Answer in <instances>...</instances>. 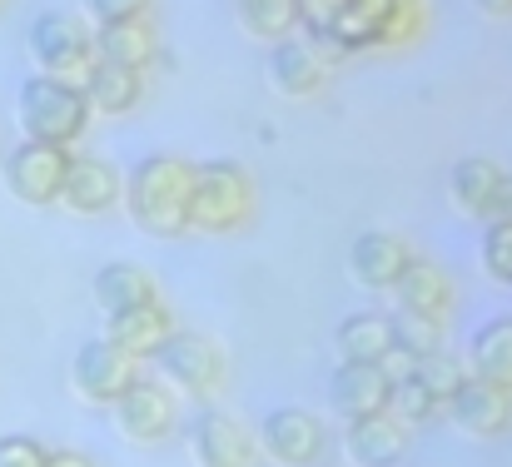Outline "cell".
Segmentation results:
<instances>
[{
	"instance_id": "31",
	"label": "cell",
	"mask_w": 512,
	"mask_h": 467,
	"mask_svg": "<svg viewBox=\"0 0 512 467\" xmlns=\"http://www.w3.org/2000/svg\"><path fill=\"white\" fill-rule=\"evenodd\" d=\"M294 5H299V25L309 30V40L324 45L329 30H334V20H339L343 0H294Z\"/></svg>"
},
{
	"instance_id": "8",
	"label": "cell",
	"mask_w": 512,
	"mask_h": 467,
	"mask_svg": "<svg viewBox=\"0 0 512 467\" xmlns=\"http://www.w3.org/2000/svg\"><path fill=\"white\" fill-rule=\"evenodd\" d=\"M65 169H70V150H65V145H40V140H20V145L5 155V164H0L10 199H20V204H30V209L60 204Z\"/></svg>"
},
{
	"instance_id": "20",
	"label": "cell",
	"mask_w": 512,
	"mask_h": 467,
	"mask_svg": "<svg viewBox=\"0 0 512 467\" xmlns=\"http://www.w3.org/2000/svg\"><path fill=\"white\" fill-rule=\"evenodd\" d=\"M408 453V428L393 413H373V418H353L348 423V458L358 467H393Z\"/></svg>"
},
{
	"instance_id": "4",
	"label": "cell",
	"mask_w": 512,
	"mask_h": 467,
	"mask_svg": "<svg viewBox=\"0 0 512 467\" xmlns=\"http://www.w3.org/2000/svg\"><path fill=\"white\" fill-rule=\"evenodd\" d=\"M15 115H20V130L25 140H40V145H75L85 130H90V100L80 85H65L55 75H30L15 95Z\"/></svg>"
},
{
	"instance_id": "16",
	"label": "cell",
	"mask_w": 512,
	"mask_h": 467,
	"mask_svg": "<svg viewBox=\"0 0 512 467\" xmlns=\"http://www.w3.org/2000/svg\"><path fill=\"white\" fill-rule=\"evenodd\" d=\"M448 418L468 433V438H503L512 428V393L483 383V378H463V388L448 398Z\"/></svg>"
},
{
	"instance_id": "22",
	"label": "cell",
	"mask_w": 512,
	"mask_h": 467,
	"mask_svg": "<svg viewBox=\"0 0 512 467\" xmlns=\"http://www.w3.org/2000/svg\"><path fill=\"white\" fill-rule=\"evenodd\" d=\"M85 100L95 115H130L140 100H145V70H130V65H115V60H100L85 80Z\"/></svg>"
},
{
	"instance_id": "23",
	"label": "cell",
	"mask_w": 512,
	"mask_h": 467,
	"mask_svg": "<svg viewBox=\"0 0 512 467\" xmlns=\"http://www.w3.org/2000/svg\"><path fill=\"white\" fill-rule=\"evenodd\" d=\"M468 373L512 393V318H488L468 343Z\"/></svg>"
},
{
	"instance_id": "5",
	"label": "cell",
	"mask_w": 512,
	"mask_h": 467,
	"mask_svg": "<svg viewBox=\"0 0 512 467\" xmlns=\"http://www.w3.org/2000/svg\"><path fill=\"white\" fill-rule=\"evenodd\" d=\"M30 60L40 65V75H55V80L85 90L90 70L100 65L95 25L75 10H40L30 20Z\"/></svg>"
},
{
	"instance_id": "32",
	"label": "cell",
	"mask_w": 512,
	"mask_h": 467,
	"mask_svg": "<svg viewBox=\"0 0 512 467\" xmlns=\"http://www.w3.org/2000/svg\"><path fill=\"white\" fill-rule=\"evenodd\" d=\"M90 20L95 25H110V20H125V15H145L150 0H85Z\"/></svg>"
},
{
	"instance_id": "15",
	"label": "cell",
	"mask_w": 512,
	"mask_h": 467,
	"mask_svg": "<svg viewBox=\"0 0 512 467\" xmlns=\"http://www.w3.org/2000/svg\"><path fill=\"white\" fill-rule=\"evenodd\" d=\"M324 80H329V55H324V45L289 35V40H279V45L269 50V85H274L279 95L309 100V95L324 90Z\"/></svg>"
},
{
	"instance_id": "1",
	"label": "cell",
	"mask_w": 512,
	"mask_h": 467,
	"mask_svg": "<svg viewBox=\"0 0 512 467\" xmlns=\"http://www.w3.org/2000/svg\"><path fill=\"white\" fill-rule=\"evenodd\" d=\"M189 179L194 164L179 155H145L125 174V209L140 234L150 239H179L189 234Z\"/></svg>"
},
{
	"instance_id": "14",
	"label": "cell",
	"mask_w": 512,
	"mask_h": 467,
	"mask_svg": "<svg viewBox=\"0 0 512 467\" xmlns=\"http://www.w3.org/2000/svg\"><path fill=\"white\" fill-rule=\"evenodd\" d=\"M388 398H393V373L383 363H339L329 373V408L343 423L388 413Z\"/></svg>"
},
{
	"instance_id": "21",
	"label": "cell",
	"mask_w": 512,
	"mask_h": 467,
	"mask_svg": "<svg viewBox=\"0 0 512 467\" xmlns=\"http://www.w3.org/2000/svg\"><path fill=\"white\" fill-rule=\"evenodd\" d=\"M95 45H100V60H115V65H130V70H150V60L160 50L150 10L110 20V25H95Z\"/></svg>"
},
{
	"instance_id": "27",
	"label": "cell",
	"mask_w": 512,
	"mask_h": 467,
	"mask_svg": "<svg viewBox=\"0 0 512 467\" xmlns=\"http://www.w3.org/2000/svg\"><path fill=\"white\" fill-rule=\"evenodd\" d=\"M234 15L254 40H269V45H279L299 30V5L294 0H234Z\"/></svg>"
},
{
	"instance_id": "10",
	"label": "cell",
	"mask_w": 512,
	"mask_h": 467,
	"mask_svg": "<svg viewBox=\"0 0 512 467\" xmlns=\"http://www.w3.org/2000/svg\"><path fill=\"white\" fill-rule=\"evenodd\" d=\"M259 448L279 467H314L329 448V428L309 408H274L259 423Z\"/></svg>"
},
{
	"instance_id": "28",
	"label": "cell",
	"mask_w": 512,
	"mask_h": 467,
	"mask_svg": "<svg viewBox=\"0 0 512 467\" xmlns=\"http://www.w3.org/2000/svg\"><path fill=\"white\" fill-rule=\"evenodd\" d=\"M413 373H418V378H423V383H428V388L443 398V408H448V398H453V393L463 388V378H468V363L438 348V353L418 358V363H413Z\"/></svg>"
},
{
	"instance_id": "7",
	"label": "cell",
	"mask_w": 512,
	"mask_h": 467,
	"mask_svg": "<svg viewBox=\"0 0 512 467\" xmlns=\"http://www.w3.org/2000/svg\"><path fill=\"white\" fill-rule=\"evenodd\" d=\"M140 373H145L140 358H130L125 348H115L105 333H100V338H85V343L75 348V358H70V388H75L85 403H95V408H115V403L135 388Z\"/></svg>"
},
{
	"instance_id": "18",
	"label": "cell",
	"mask_w": 512,
	"mask_h": 467,
	"mask_svg": "<svg viewBox=\"0 0 512 467\" xmlns=\"http://www.w3.org/2000/svg\"><path fill=\"white\" fill-rule=\"evenodd\" d=\"M393 299H398V313H413V318H428V323L443 328L448 313H453V284H448V274H443L438 264L413 259L408 274L398 279Z\"/></svg>"
},
{
	"instance_id": "13",
	"label": "cell",
	"mask_w": 512,
	"mask_h": 467,
	"mask_svg": "<svg viewBox=\"0 0 512 467\" xmlns=\"http://www.w3.org/2000/svg\"><path fill=\"white\" fill-rule=\"evenodd\" d=\"M125 199V174L100 155H70V169H65V189H60V204L70 214H110L115 204Z\"/></svg>"
},
{
	"instance_id": "19",
	"label": "cell",
	"mask_w": 512,
	"mask_h": 467,
	"mask_svg": "<svg viewBox=\"0 0 512 467\" xmlns=\"http://www.w3.org/2000/svg\"><path fill=\"white\" fill-rule=\"evenodd\" d=\"M174 333V313L165 299H155V304H140V309H125L115 313V318H105V338L115 343V348H125L130 358H150L165 338Z\"/></svg>"
},
{
	"instance_id": "30",
	"label": "cell",
	"mask_w": 512,
	"mask_h": 467,
	"mask_svg": "<svg viewBox=\"0 0 512 467\" xmlns=\"http://www.w3.org/2000/svg\"><path fill=\"white\" fill-rule=\"evenodd\" d=\"M50 448L30 433H5L0 438V467H45Z\"/></svg>"
},
{
	"instance_id": "24",
	"label": "cell",
	"mask_w": 512,
	"mask_h": 467,
	"mask_svg": "<svg viewBox=\"0 0 512 467\" xmlns=\"http://www.w3.org/2000/svg\"><path fill=\"white\" fill-rule=\"evenodd\" d=\"M498 179H503V164H493V159H483V155L458 159V164L448 169L453 209H458V214H468V219H488V204H493Z\"/></svg>"
},
{
	"instance_id": "35",
	"label": "cell",
	"mask_w": 512,
	"mask_h": 467,
	"mask_svg": "<svg viewBox=\"0 0 512 467\" xmlns=\"http://www.w3.org/2000/svg\"><path fill=\"white\" fill-rule=\"evenodd\" d=\"M478 10H483V15H498V20H508V15H512V0H478Z\"/></svg>"
},
{
	"instance_id": "12",
	"label": "cell",
	"mask_w": 512,
	"mask_h": 467,
	"mask_svg": "<svg viewBox=\"0 0 512 467\" xmlns=\"http://www.w3.org/2000/svg\"><path fill=\"white\" fill-rule=\"evenodd\" d=\"M413 259L418 254L408 249V239L403 234H388V229H368V234H358L348 244V274L363 289H373V294H393Z\"/></svg>"
},
{
	"instance_id": "11",
	"label": "cell",
	"mask_w": 512,
	"mask_h": 467,
	"mask_svg": "<svg viewBox=\"0 0 512 467\" xmlns=\"http://www.w3.org/2000/svg\"><path fill=\"white\" fill-rule=\"evenodd\" d=\"M115 423H120V433H125L130 443H145V448L165 443L174 428H179L174 388L170 383H160V378H150V373H140L135 388L115 403Z\"/></svg>"
},
{
	"instance_id": "25",
	"label": "cell",
	"mask_w": 512,
	"mask_h": 467,
	"mask_svg": "<svg viewBox=\"0 0 512 467\" xmlns=\"http://www.w3.org/2000/svg\"><path fill=\"white\" fill-rule=\"evenodd\" d=\"M334 348H339V363H388V353H393L388 318L383 313H348L334 328Z\"/></svg>"
},
{
	"instance_id": "9",
	"label": "cell",
	"mask_w": 512,
	"mask_h": 467,
	"mask_svg": "<svg viewBox=\"0 0 512 467\" xmlns=\"http://www.w3.org/2000/svg\"><path fill=\"white\" fill-rule=\"evenodd\" d=\"M184 438H189V453H194L199 467H254L259 463L254 433H249L244 418H234L229 408L204 403V408L189 418Z\"/></svg>"
},
{
	"instance_id": "17",
	"label": "cell",
	"mask_w": 512,
	"mask_h": 467,
	"mask_svg": "<svg viewBox=\"0 0 512 467\" xmlns=\"http://www.w3.org/2000/svg\"><path fill=\"white\" fill-rule=\"evenodd\" d=\"M90 294H95V304H100L105 318H115V313H125V309L155 304V299H160V284H155L150 269H140V264H130V259H110V264H100V274L90 279Z\"/></svg>"
},
{
	"instance_id": "3",
	"label": "cell",
	"mask_w": 512,
	"mask_h": 467,
	"mask_svg": "<svg viewBox=\"0 0 512 467\" xmlns=\"http://www.w3.org/2000/svg\"><path fill=\"white\" fill-rule=\"evenodd\" d=\"M254 219V174L239 159H199L189 179V229L239 234Z\"/></svg>"
},
{
	"instance_id": "29",
	"label": "cell",
	"mask_w": 512,
	"mask_h": 467,
	"mask_svg": "<svg viewBox=\"0 0 512 467\" xmlns=\"http://www.w3.org/2000/svg\"><path fill=\"white\" fill-rule=\"evenodd\" d=\"M478 259H483V274H488L493 284H508L512 289V224H488V229H483Z\"/></svg>"
},
{
	"instance_id": "26",
	"label": "cell",
	"mask_w": 512,
	"mask_h": 467,
	"mask_svg": "<svg viewBox=\"0 0 512 467\" xmlns=\"http://www.w3.org/2000/svg\"><path fill=\"white\" fill-rule=\"evenodd\" d=\"M388 413L403 423V428H423V423H438L448 408H443V398L408 368V373H398L393 378V398H388Z\"/></svg>"
},
{
	"instance_id": "33",
	"label": "cell",
	"mask_w": 512,
	"mask_h": 467,
	"mask_svg": "<svg viewBox=\"0 0 512 467\" xmlns=\"http://www.w3.org/2000/svg\"><path fill=\"white\" fill-rule=\"evenodd\" d=\"M488 224H512V169H503V179H498V189H493Z\"/></svg>"
},
{
	"instance_id": "2",
	"label": "cell",
	"mask_w": 512,
	"mask_h": 467,
	"mask_svg": "<svg viewBox=\"0 0 512 467\" xmlns=\"http://www.w3.org/2000/svg\"><path fill=\"white\" fill-rule=\"evenodd\" d=\"M423 30H428V0H343L324 50H334V55L403 50Z\"/></svg>"
},
{
	"instance_id": "6",
	"label": "cell",
	"mask_w": 512,
	"mask_h": 467,
	"mask_svg": "<svg viewBox=\"0 0 512 467\" xmlns=\"http://www.w3.org/2000/svg\"><path fill=\"white\" fill-rule=\"evenodd\" d=\"M150 368L160 373V383H170L174 393H189V398H214L229 378V358L224 348L209 338V333H194V328H179L150 353Z\"/></svg>"
},
{
	"instance_id": "36",
	"label": "cell",
	"mask_w": 512,
	"mask_h": 467,
	"mask_svg": "<svg viewBox=\"0 0 512 467\" xmlns=\"http://www.w3.org/2000/svg\"><path fill=\"white\" fill-rule=\"evenodd\" d=\"M0 5H5V0H0Z\"/></svg>"
},
{
	"instance_id": "34",
	"label": "cell",
	"mask_w": 512,
	"mask_h": 467,
	"mask_svg": "<svg viewBox=\"0 0 512 467\" xmlns=\"http://www.w3.org/2000/svg\"><path fill=\"white\" fill-rule=\"evenodd\" d=\"M45 467H100V463H95V458H85V453H75V448H50Z\"/></svg>"
}]
</instances>
